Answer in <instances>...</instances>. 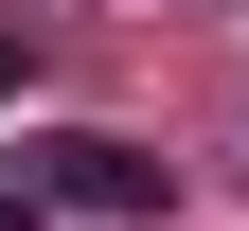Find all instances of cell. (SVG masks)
<instances>
[{
	"label": "cell",
	"mask_w": 249,
	"mask_h": 231,
	"mask_svg": "<svg viewBox=\"0 0 249 231\" xmlns=\"http://www.w3.org/2000/svg\"><path fill=\"white\" fill-rule=\"evenodd\" d=\"M0 89H36V36H0Z\"/></svg>",
	"instance_id": "cell-2"
},
{
	"label": "cell",
	"mask_w": 249,
	"mask_h": 231,
	"mask_svg": "<svg viewBox=\"0 0 249 231\" xmlns=\"http://www.w3.org/2000/svg\"><path fill=\"white\" fill-rule=\"evenodd\" d=\"M0 231H36V195H0Z\"/></svg>",
	"instance_id": "cell-3"
},
{
	"label": "cell",
	"mask_w": 249,
	"mask_h": 231,
	"mask_svg": "<svg viewBox=\"0 0 249 231\" xmlns=\"http://www.w3.org/2000/svg\"><path fill=\"white\" fill-rule=\"evenodd\" d=\"M18 195H71V213H160V160H142V142H107V124H53Z\"/></svg>",
	"instance_id": "cell-1"
}]
</instances>
